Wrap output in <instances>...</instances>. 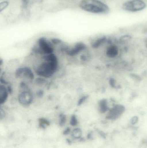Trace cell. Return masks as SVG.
<instances>
[{"label":"cell","instance_id":"6da1fadb","mask_svg":"<svg viewBox=\"0 0 147 148\" xmlns=\"http://www.w3.org/2000/svg\"><path fill=\"white\" fill-rule=\"evenodd\" d=\"M79 7L86 12L98 14H108L110 11L108 3L101 0H82Z\"/></svg>","mask_w":147,"mask_h":148},{"label":"cell","instance_id":"7a4b0ae2","mask_svg":"<svg viewBox=\"0 0 147 148\" xmlns=\"http://www.w3.org/2000/svg\"><path fill=\"white\" fill-rule=\"evenodd\" d=\"M58 61H45L36 69V73L41 77H51L58 70Z\"/></svg>","mask_w":147,"mask_h":148},{"label":"cell","instance_id":"3957f363","mask_svg":"<svg viewBox=\"0 0 147 148\" xmlns=\"http://www.w3.org/2000/svg\"><path fill=\"white\" fill-rule=\"evenodd\" d=\"M147 3L144 0H126L122 5V9L129 13H138L146 8Z\"/></svg>","mask_w":147,"mask_h":148},{"label":"cell","instance_id":"277c9868","mask_svg":"<svg viewBox=\"0 0 147 148\" xmlns=\"http://www.w3.org/2000/svg\"><path fill=\"white\" fill-rule=\"evenodd\" d=\"M38 42L39 47L34 49L35 53L44 55L53 53L54 49L51 42L48 41L45 38L41 37L39 39Z\"/></svg>","mask_w":147,"mask_h":148},{"label":"cell","instance_id":"5b68a950","mask_svg":"<svg viewBox=\"0 0 147 148\" xmlns=\"http://www.w3.org/2000/svg\"><path fill=\"white\" fill-rule=\"evenodd\" d=\"M33 96L29 90H24L21 92L18 96V101L20 104L23 106H28L33 102Z\"/></svg>","mask_w":147,"mask_h":148},{"label":"cell","instance_id":"8992f818","mask_svg":"<svg viewBox=\"0 0 147 148\" xmlns=\"http://www.w3.org/2000/svg\"><path fill=\"white\" fill-rule=\"evenodd\" d=\"M125 108L123 105L116 104L108 110L107 118L110 120H115L120 117L124 112Z\"/></svg>","mask_w":147,"mask_h":148},{"label":"cell","instance_id":"52a82bcc","mask_svg":"<svg viewBox=\"0 0 147 148\" xmlns=\"http://www.w3.org/2000/svg\"><path fill=\"white\" fill-rule=\"evenodd\" d=\"M15 76L17 78H25L30 80H33L34 75L29 68L27 67L20 68L16 70Z\"/></svg>","mask_w":147,"mask_h":148},{"label":"cell","instance_id":"ba28073f","mask_svg":"<svg viewBox=\"0 0 147 148\" xmlns=\"http://www.w3.org/2000/svg\"><path fill=\"white\" fill-rule=\"evenodd\" d=\"M85 48L86 46L84 43L79 42L77 43L73 47L66 49V53L69 56H75L85 49Z\"/></svg>","mask_w":147,"mask_h":148},{"label":"cell","instance_id":"9c48e42d","mask_svg":"<svg viewBox=\"0 0 147 148\" xmlns=\"http://www.w3.org/2000/svg\"><path fill=\"white\" fill-rule=\"evenodd\" d=\"M119 53L118 47L114 44H110L106 49V55L110 58H114L118 55Z\"/></svg>","mask_w":147,"mask_h":148},{"label":"cell","instance_id":"30bf717a","mask_svg":"<svg viewBox=\"0 0 147 148\" xmlns=\"http://www.w3.org/2000/svg\"><path fill=\"white\" fill-rule=\"evenodd\" d=\"M7 88L3 84H1L0 86V103L1 104L5 103L9 96Z\"/></svg>","mask_w":147,"mask_h":148},{"label":"cell","instance_id":"8fae6325","mask_svg":"<svg viewBox=\"0 0 147 148\" xmlns=\"http://www.w3.org/2000/svg\"><path fill=\"white\" fill-rule=\"evenodd\" d=\"M98 107H99V110L102 113H105L110 110L108 102L105 99H103L99 102Z\"/></svg>","mask_w":147,"mask_h":148},{"label":"cell","instance_id":"7c38bea8","mask_svg":"<svg viewBox=\"0 0 147 148\" xmlns=\"http://www.w3.org/2000/svg\"><path fill=\"white\" fill-rule=\"evenodd\" d=\"M108 41V39L106 36H102L97 39L93 43L92 47L93 48L97 49L101 47L102 45Z\"/></svg>","mask_w":147,"mask_h":148},{"label":"cell","instance_id":"4fadbf2b","mask_svg":"<svg viewBox=\"0 0 147 148\" xmlns=\"http://www.w3.org/2000/svg\"><path fill=\"white\" fill-rule=\"evenodd\" d=\"M72 136L76 139H80L82 136V131L79 128L75 129L72 132Z\"/></svg>","mask_w":147,"mask_h":148},{"label":"cell","instance_id":"5bb4252c","mask_svg":"<svg viewBox=\"0 0 147 148\" xmlns=\"http://www.w3.org/2000/svg\"><path fill=\"white\" fill-rule=\"evenodd\" d=\"M39 121L40 127L42 128H45L46 126H48L49 124V121L44 118H41L39 120Z\"/></svg>","mask_w":147,"mask_h":148},{"label":"cell","instance_id":"9a60e30c","mask_svg":"<svg viewBox=\"0 0 147 148\" xmlns=\"http://www.w3.org/2000/svg\"><path fill=\"white\" fill-rule=\"evenodd\" d=\"M66 122V116L63 114L60 115L59 124L60 126H63Z\"/></svg>","mask_w":147,"mask_h":148},{"label":"cell","instance_id":"2e32d148","mask_svg":"<svg viewBox=\"0 0 147 148\" xmlns=\"http://www.w3.org/2000/svg\"><path fill=\"white\" fill-rule=\"evenodd\" d=\"M78 121L76 116L72 115L70 120V124L72 126H76L77 124Z\"/></svg>","mask_w":147,"mask_h":148},{"label":"cell","instance_id":"e0dca14e","mask_svg":"<svg viewBox=\"0 0 147 148\" xmlns=\"http://www.w3.org/2000/svg\"><path fill=\"white\" fill-rule=\"evenodd\" d=\"M88 97V96H84L81 97V98L79 99V100L78 102V105L79 106L82 105V104L83 103L87 100Z\"/></svg>","mask_w":147,"mask_h":148},{"label":"cell","instance_id":"ac0fdd59","mask_svg":"<svg viewBox=\"0 0 147 148\" xmlns=\"http://www.w3.org/2000/svg\"><path fill=\"white\" fill-rule=\"evenodd\" d=\"M51 41L52 43H53V44H55V45L60 44V43L62 42V41H61V40L58 39H56V38L52 39L51 40Z\"/></svg>","mask_w":147,"mask_h":148},{"label":"cell","instance_id":"d6986e66","mask_svg":"<svg viewBox=\"0 0 147 148\" xmlns=\"http://www.w3.org/2000/svg\"><path fill=\"white\" fill-rule=\"evenodd\" d=\"M8 2L6 1H4L3 2L1 3V10L2 11L7 6Z\"/></svg>","mask_w":147,"mask_h":148},{"label":"cell","instance_id":"ffe728a7","mask_svg":"<svg viewBox=\"0 0 147 148\" xmlns=\"http://www.w3.org/2000/svg\"><path fill=\"white\" fill-rule=\"evenodd\" d=\"M70 129L69 128H67L65 130H64V135H67L70 133Z\"/></svg>","mask_w":147,"mask_h":148},{"label":"cell","instance_id":"44dd1931","mask_svg":"<svg viewBox=\"0 0 147 148\" xmlns=\"http://www.w3.org/2000/svg\"><path fill=\"white\" fill-rule=\"evenodd\" d=\"M137 121H138V118H137V117H133L131 122H132V123H133V124H135V123L137 122Z\"/></svg>","mask_w":147,"mask_h":148},{"label":"cell","instance_id":"7402d4cb","mask_svg":"<svg viewBox=\"0 0 147 148\" xmlns=\"http://www.w3.org/2000/svg\"><path fill=\"white\" fill-rule=\"evenodd\" d=\"M145 44H146V47H147V38L145 40Z\"/></svg>","mask_w":147,"mask_h":148},{"label":"cell","instance_id":"603a6c76","mask_svg":"<svg viewBox=\"0 0 147 148\" xmlns=\"http://www.w3.org/2000/svg\"><path fill=\"white\" fill-rule=\"evenodd\" d=\"M144 1H146V0H144Z\"/></svg>","mask_w":147,"mask_h":148}]
</instances>
